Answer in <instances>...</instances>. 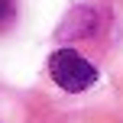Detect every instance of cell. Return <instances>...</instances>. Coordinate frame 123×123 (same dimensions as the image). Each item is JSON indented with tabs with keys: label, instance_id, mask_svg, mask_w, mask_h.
<instances>
[{
	"label": "cell",
	"instance_id": "6da1fadb",
	"mask_svg": "<svg viewBox=\"0 0 123 123\" xmlns=\"http://www.w3.org/2000/svg\"><path fill=\"white\" fill-rule=\"evenodd\" d=\"M49 71H52V78H55V84L65 87L68 94H81V91H87V87H94V81H97L94 65L81 55V52H74V49H58L55 55L49 58Z\"/></svg>",
	"mask_w": 123,
	"mask_h": 123
},
{
	"label": "cell",
	"instance_id": "7a4b0ae2",
	"mask_svg": "<svg viewBox=\"0 0 123 123\" xmlns=\"http://www.w3.org/2000/svg\"><path fill=\"white\" fill-rule=\"evenodd\" d=\"M3 13H6V0H0V19H3Z\"/></svg>",
	"mask_w": 123,
	"mask_h": 123
}]
</instances>
